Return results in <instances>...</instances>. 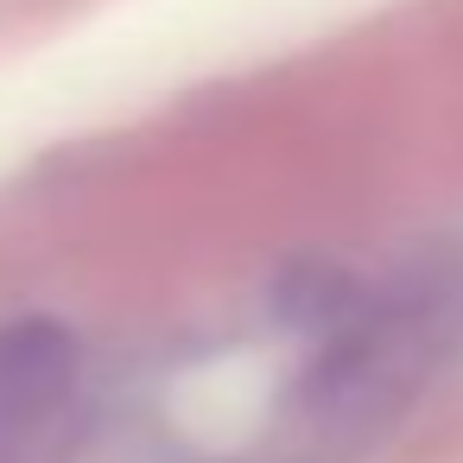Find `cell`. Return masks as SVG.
Instances as JSON below:
<instances>
[{
	"label": "cell",
	"instance_id": "6da1fadb",
	"mask_svg": "<svg viewBox=\"0 0 463 463\" xmlns=\"http://www.w3.org/2000/svg\"><path fill=\"white\" fill-rule=\"evenodd\" d=\"M83 349L58 317L0 324V463H71Z\"/></svg>",
	"mask_w": 463,
	"mask_h": 463
}]
</instances>
